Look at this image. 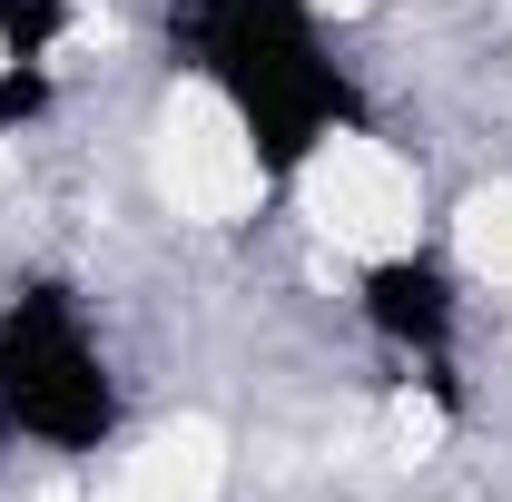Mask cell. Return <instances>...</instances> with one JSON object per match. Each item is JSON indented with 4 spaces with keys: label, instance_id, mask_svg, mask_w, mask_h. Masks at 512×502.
<instances>
[{
    "label": "cell",
    "instance_id": "6da1fadb",
    "mask_svg": "<svg viewBox=\"0 0 512 502\" xmlns=\"http://www.w3.org/2000/svg\"><path fill=\"white\" fill-rule=\"evenodd\" d=\"M128 434V365L79 276L0 286V443L30 463H99Z\"/></svg>",
    "mask_w": 512,
    "mask_h": 502
}]
</instances>
